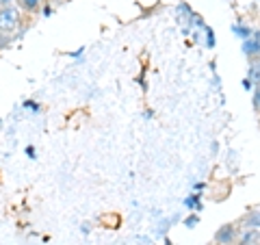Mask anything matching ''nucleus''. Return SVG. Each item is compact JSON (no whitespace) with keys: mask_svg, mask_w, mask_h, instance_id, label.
<instances>
[{"mask_svg":"<svg viewBox=\"0 0 260 245\" xmlns=\"http://www.w3.org/2000/svg\"><path fill=\"white\" fill-rule=\"evenodd\" d=\"M18 26H20V11L11 5H5L3 9H0V33L9 35V33H13Z\"/></svg>","mask_w":260,"mask_h":245,"instance_id":"nucleus-1","label":"nucleus"},{"mask_svg":"<svg viewBox=\"0 0 260 245\" xmlns=\"http://www.w3.org/2000/svg\"><path fill=\"white\" fill-rule=\"evenodd\" d=\"M237 226L234 224H228V226H221L219 230L215 232V243L219 245H232L234 241H237Z\"/></svg>","mask_w":260,"mask_h":245,"instance_id":"nucleus-2","label":"nucleus"},{"mask_svg":"<svg viewBox=\"0 0 260 245\" xmlns=\"http://www.w3.org/2000/svg\"><path fill=\"white\" fill-rule=\"evenodd\" d=\"M249 80L254 83L256 87L260 85V56H254L249 63Z\"/></svg>","mask_w":260,"mask_h":245,"instance_id":"nucleus-3","label":"nucleus"},{"mask_svg":"<svg viewBox=\"0 0 260 245\" xmlns=\"http://www.w3.org/2000/svg\"><path fill=\"white\" fill-rule=\"evenodd\" d=\"M247 228H260V210H251V213L245 217Z\"/></svg>","mask_w":260,"mask_h":245,"instance_id":"nucleus-4","label":"nucleus"},{"mask_svg":"<svg viewBox=\"0 0 260 245\" xmlns=\"http://www.w3.org/2000/svg\"><path fill=\"white\" fill-rule=\"evenodd\" d=\"M20 3H22V7H24L26 11H32L39 3H42V0H20Z\"/></svg>","mask_w":260,"mask_h":245,"instance_id":"nucleus-5","label":"nucleus"},{"mask_svg":"<svg viewBox=\"0 0 260 245\" xmlns=\"http://www.w3.org/2000/svg\"><path fill=\"white\" fill-rule=\"evenodd\" d=\"M254 109L260 111V85L256 87V91H254Z\"/></svg>","mask_w":260,"mask_h":245,"instance_id":"nucleus-6","label":"nucleus"},{"mask_svg":"<svg viewBox=\"0 0 260 245\" xmlns=\"http://www.w3.org/2000/svg\"><path fill=\"white\" fill-rule=\"evenodd\" d=\"M0 3H3V5H9V0H0Z\"/></svg>","mask_w":260,"mask_h":245,"instance_id":"nucleus-7","label":"nucleus"},{"mask_svg":"<svg viewBox=\"0 0 260 245\" xmlns=\"http://www.w3.org/2000/svg\"><path fill=\"white\" fill-rule=\"evenodd\" d=\"M3 7H5V5H3V3H0V9H3Z\"/></svg>","mask_w":260,"mask_h":245,"instance_id":"nucleus-8","label":"nucleus"}]
</instances>
